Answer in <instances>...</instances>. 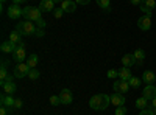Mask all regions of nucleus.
Instances as JSON below:
<instances>
[{
    "label": "nucleus",
    "mask_w": 156,
    "mask_h": 115,
    "mask_svg": "<svg viewBox=\"0 0 156 115\" xmlns=\"http://www.w3.org/2000/svg\"><path fill=\"white\" fill-rule=\"evenodd\" d=\"M142 81L145 84H156V75L151 70H145L144 75H142Z\"/></svg>",
    "instance_id": "dca6fc26"
},
{
    "label": "nucleus",
    "mask_w": 156,
    "mask_h": 115,
    "mask_svg": "<svg viewBox=\"0 0 156 115\" xmlns=\"http://www.w3.org/2000/svg\"><path fill=\"white\" fill-rule=\"evenodd\" d=\"M59 100H61V104H70L73 101V95L69 89H62L59 92Z\"/></svg>",
    "instance_id": "1a4fd4ad"
},
{
    "label": "nucleus",
    "mask_w": 156,
    "mask_h": 115,
    "mask_svg": "<svg viewBox=\"0 0 156 115\" xmlns=\"http://www.w3.org/2000/svg\"><path fill=\"white\" fill-rule=\"evenodd\" d=\"M115 115H126V107H123V106L115 107Z\"/></svg>",
    "instance_id": "2f4dec72"
},
{
    "label": "nucleus",
    "mask_w": 156,
    "mask_h": 115,
    "mask_svg": "<svg viewBox=\"0 0 156 115\" xmlns=\"http://www.w3.org/2000/svg\"><path fill=\"white\" fill-rule=\"evenodd\" d=\"M37 55H30L28 58H27V64H28V66H30V69H36V66H37Z\"/></svg>",
    "instance_id": "b1692460"
},
{
    "label": "nucleus",
    "mask_w": 156,
    "mask_h": 115,
    "mask_svg": "<svg viewBox=\"0 0 156 115\" xmlns=\"http://www.w3.org/2000/svg\"><path fill=\"white\" fill-rule=\"evenodd\" d=\"M23 2H27V0H12V3H16V5H20Z\"/></svg>",
    "instance_id": "ea45409f"
},
{
    "label": "nucleus",
    "mask_w": 156,
    "mask_h": 115,
    "mask_svg": "<svg viewBox=\"0 0 156 115\" xmlns=\"http://www.w3.org/2000/svg\"><path fill=\"white\" fill-rule=\"evenodd\" d=\"M0 115H8V107H5V106L0 107Z\"/></svg>",
    "instance_id": "c9c22d12"
},
{
    "label": "nucleus",
    "mask_w": 156,
    "mask_h": 115,
    "mask_svg": "<svg viewBox=\"0 0 156 115\" xmlns=\"http://www.w3.org/2000/svg\"><path fill=\"white\" fill-rule=\"evenodd\" d=\"M53 2H55V3H59V2L62 3V2H64V0H53Z\"/></svg>",
    "instance_id": "79ce46f5"
},
{
    "label": "nucleus",
    "mask_w": 156,
    "mask_h": 115,
    "mask_svg": "<svg viewBox=\"0 0 156 115\" xmlns=\"http://www.w3.org/2000/svg\"><path fill=\"white\" fill-rule=\"evenodd\" d=\"M151 107H156V96L151 100Z\"/></svg>",
    "instance_id": "a19ab883"
},
{
    "label": "nucleus",
    "mask_w": 156,
    "mask_h": 115,
    "mask_svg": "<svg viewBox=\"0 0 156 115\" xmlns=\"http://www.w3.org/2000/svg\"><path fill=\"white\" fill-rule=\"evenodd\" d=\"M128 84H129V87L137 89V87L140 86V79H139V78H136V76H131V78H129V81H128Z\"/></svg>",
    "instance_id": "bb28decb"
},
{
    "label": "nucleus",
    "mask_w": 156,
    "mask_h": 115,
    "mask_svg": "<svg viewBox=\"0 0 156 115\" xmlns=\"http://www.w3.org/2000/svg\"><path fill=\"white\" fill-rule=\"evenodd\" d=\"M139 115H153V110H151V107H147V109H144V110H140Z\"/></svg>",
    "instance_id": "473e14b6"
},
{
    "label": "nucleus",
    "mask_w": 156,
    "mask_h": 115,
    "mask_svg": "<svg viewBox=\"0 0 156 115\" xmlns=\"http://www.w3.org/2000/svg\"><path fill=\"white\" fill-rule=\"evenodd\" d=\"M131 70H129V67H122L119 70V79L122 81H129V78H131Z\"/></svg>",
    "instance_id": "6ab92c4d"
},
{
    "label": "nucleus",
    "mask_w": 156,
    "mask_h": 115,
    "mask_svg": "<svg viewBox=\"0 0 156 115\" xmlns=\"http://www.w3.org/2000/svg\"><path fill=\"white\" fill-rule=\"evenodd\" d=\"M8 78V69L5 64H2V67H0V81H5Z\"/></svg>",
    "instance_id": "a878e982"
},
{
    "label": "nucleus",
    "mask_w": 156,
    "mask_h": 115,
    "mask_svg": "<svg viewBox=\"0 0 156 115\" xmlns=\"http://www.w3.org/2000/svg\"><path fill=\"white\" fill-rule=\"evenodd\" d=\"M30 66L27 62H20V64H17V66L14 67V75L16 78H19V79H22V78H25V76H28V73H30Z\"/></svg>",
    "instance_id": "20e7f679"
},
{
    "label": "nucleus",
    "mask_w": 156,
    "mask_h": 115,
    "mask_svg": "<svg viewBox=\"0 0 156 115\" xmlns=\"http://www.w3.org/2000/svg\"><path fill=\"white\" fill-rule=\"evenodd\" d=\"M111 104H114L115 107H119V106H123L125 104V96L122 93H112L111 95Z\"/></svg>",
    "instance_id": "2eb2a0df"
},
{
    "label": "nucleus",
    "mask_w": 156,
    "mask_h": 115,
    "mask_svg": "<svg viewBox=\"0 0 156 115\" xmlns=\"http://www.w3.org/2000/svg\"><path fill=\"white\" fill-rule=\"evenodd\" d=\"M2 87H3V92L8 93V95H12V93L16 92V89H17L14 83H6V84H3Z\"/></svg>",
    "instance_id": "4be33fe9"
},
{
    "label": "nucleus",
    "mask_w": 156,
    "mask_h": 115,
    "mask_svg": "<svg viewBox=\"0 0 156 115\" xmlns=\"http://www.w3.org/2000/svg\"><path fill=\"white\" fill-rule=\"evenodd\" d=\"M137 27L142 31H148L151 28V17L150 16H142L137 19Z\"/></svg>",
    "instance_id": "6e6552de"
},
{
    "label": "nucleus",
    "mask_w": 156,
    "mask_h": 115,
    "mask_svg": "<svg viewBox=\"0 0 156 115\" xmlns=\"http://www.w3.org/2000/svg\"><path fill=\"white\" fill-rule=\"evenodd\" d=\"M151 110H153V115H156V107H151Z\"/></svg>",
    "instance_id": "37998d69"
},
{
    "label": "nucleus",
    "mask_w": 156,
    "mask_h": 115,
    "mask_svg": "<svg viewBox=\"0 0 156 115\" xmlns=\"http://www.w3.org/2000/svg\"><path fill=\"white\" fill-rule=\"evenodd\" d=\"M134 62H136V58L133 53H128V55L122 56V66L123 67H131V66H134Z\"/></svg>",
    "instance_id": "a211bd4d"
},
{
    "label": "nucleus",
    "mask_w": 156,
    "mask_h": 115,
    "mask_svg": "<svg viewBox=\"0 0 156 115\" xmlns=\"http://www.w3.org/2000/svg\"><path fill=\"white\" fill-rule=\"evenodd\" d=\"M154 87H156V84H154Z\"/></svg>",
    "instance_id": "a18cd8bd"
},
{
    "label": "nucleus",
    "mask_w": 156,
    "mask_h": 115,
    "mask_svg": "<svg viewBox=\"0 0 156 115\" xmlns=\"http://www.w3.org/2000/svg\"><path fill=\"white\" fill-rule=\"evenodd\" d=\"M28 78H30L31 81L37 79V78H39V70H36V69H31V70H30V73H28Z\"/></svg>",
    "instance_id": "c756f323"
},
{
    "label": "nucleus",
    "mask_w": 156,
    "mask_h": 115,
    "mask_svg": "<svg viewBox=\"0 0 156 115\" xmlns=\"http://www.w3.org/2000/svg\"><path fill=\"white\" fill-rule=\"evenodd\" d=\"M22 104H23L22 100H20V98H16V101H14V109H20Z\"/></svg>",
    "instance_id": "f704fd0d"
},
{
    "label": "nucleus",
    "mask_w": 156,
    "mask_h": 115,
    "mask_svg": "<svg viewBox=\"0 0 156 115\" xmlns=\"http://www.w3.org/2000/svg\"><path fill=\"white\" fill-rule=\"evenodd\" d=\"M133 55H134V58H136V61H137L139 64H140L142 61L145 59V52H144L142 48H137V50H136V52H134Z\"/></svg>",
    "instance_id": "393cba45"
},
{
    "label": "nucleus",
    "mask_w": 156,
    "mask_h": 115,
    "mask_svg": "<svg viewBox=\"0 0 156 115\" xmlns=\"http://www.w3.org/2000/svg\"><path fill=\"white\" fill-rule=\"evenodd\" d=\"M129 3H131V5H140L142 0H129Z\"/></svg>",
    "instance_id": "58836bf2"
},
{
    "label": "nucleus",
    "mask_w": 156,
    "mask_h": 115,
    "mask_svg": "<svg viewBox=\"0 0 156 115\" xmlns=\"http://www.w3.org/2000/svg\"><path fill=\"white\" fill-rule=\"evenodd\" d=\"M142 96L147 98L148 101H151L156 96V87H154V84H147L145 89H144V92H142Z\"/></svg>",
    "instance_id": "f8f14e48"
},
{
    "label": "nucleus",
    "mask_w": 156,
    "mask_h": 115,
    "mask_svg": "<svg viewBox=\"0 0 156 115\" xmlns=\"http://www.w3.org/2000/svg\"><path fill=\"white\" fill-rule=\"evenodd\" d=\"M11 55H12V59H14L17 64H20V62H23L25 59H27V53H25V48H22V47H17Z\"/></svg>",
    "instance_id": "9d476101"
},
{
    "label": "nucleus",
    "mask_w": 156,
    "mask_h": 115,
    "mask_svg": "<svg viewBox=\"0 0 156 115\" xmlns=\"http://www.w3.org/2000/svg\"><path fill=\"white\" fill-rule=\"evenodd\" d=\"M95 2L103 11H111V2L109 0H95Z\"/></svg>",
    "instance_id": "5701e85b"
},
{
    "label": "nucleus",
    "mask_w": 156,
    "mask_h": 115,
    "mask_svg": "<svg viewBox=\"0 0 156 115\" xmlns=\"http://www.w3.org/2000/svg\"><path fill=\"white\" fill-rule=\"evenodd\" d=\"M50 104H51V106H59V104H61L59 95H51V96H50Z\"/></svg>",
    "instance_id": "cd10ccee"
},
{
    "label": "nucleus",
    "mask_w": 156,
    "mask_h": 115,
    "mask_svg": "<svg viewBox=\"0 0 156 115\" xmlns=\"http://www.w3.org/2000/svg\"><path fill=\"white\" fill-rule=\"evenodd\" d=\"M136 107H137V109H140V110L147 109V107H148V100H147V98H144V96L137 98V100H136Z\"/></svg>",
    "instance_id": "412c9836"
},
{
    "label": "nucleus",
    "mask_w": 156,
    "mask_h": 115,
    "mask_svg": "<svg viewBox=\"0 0 156 115\" xmlns=\"http://www.w3.org/2000/svg\"><path fill=\"white\" fill-rule=\"evenodd\" d=\"M111 103V96L109 95H105V93H98V95H94L92 98L89 100V106L90 109L94 110H105Z\"/></svg>",
    "instance_id": "f257e3e1"
},
{
    "label": "nucleus",
    "mask_w": 156,
    "mask_h": 115,
    "mask_svg": "<svg viewBox=\"0 0 156 115\" xmlns=\"http://www.w3.org/2000/svg\"><path fill=\"white\" fill-rule=\"evenodd\" d=\"M112 89H114V92L115 93H126L128 92V89H129V84L128 81H122V79H117L114 84H112Z\"/></svg>",
    "instance_id": "0eeeda50"
},
{
    "label": "nucleus",
    "mask_w": 156,
    "mask_h": 115,
    "mask_svg": "<svg viewBox=\"0 0 156 115\" xmlns=\"http://www.w3.org/2000/svg\"><path fill=\"white\" fill-rule=\"evenodd\" d=\"M37 8L42 12H51V11H55V2L53 0H41Z\"/></svg>",
    "instance_id": "9b49d317"
},
{
    "label": "nucleus",
    "mask_w": 156,
    "mask_h": 115,
    "mask_svg": "<svg viewBox=\"0 0 156 115\" xmlns=\"http://www.w3.org/2000/svg\"><path fill=\"white\" fill-rule=\"evenodd\" d=\"M106 76H108L109 79H115V78H119V70H114V69H111V70H108Z\"/></svg>",
    "instance_id": "c85d7f7f"
},
{
    "label": "nucleus",
    "mask_w": 156,
    "mask_h": 115,
    "mask_svg": "<svg viewBox=\"0 0 156 115\" xmlns=\"http://www.w3.org/2000/svg\"><path fill=\"white\" fill-rule=\"evenodd\" d=\"M34 23H36L37 28H44V27H45V20H44V19H39V20L34 22Z\"/></svg>",
    "instance_id": "72a5a7b5"
},
{
    "label": "nucleus",
    "mask_w": 156,
    "mask_h": 115,
    "mask_svg": "<svg viewBox=\"0 0 156 115\" xmlns=\"http://www.w3.org/2000/svg\"><path fill=\"white\" fill-rule=\"evenodd\" d=\"M36 34H37L39 37H41V36H44V30H42V28H37V30H36Z\"/></svg>",
    "instance_id": "4c0bfd02"
},
{
    "label": "nucleus",
    "mask_w": 156,
    "mask_h": 115,
    "mask_svg": "<svg viewBox=\"0 0 156 115\" xmlns=\"http://www.w3.org/2000/svg\"><path fill=\"white\" fill-rule=\"evenodd\" d=\"M14 98H12V95H8V93H5V95H2V106H5V107H14Z\"/></svg>",
    "instance_id": "aec40b11"
},
{
    "label": "nucleus",
    "mask_w": 156,
    "mask_h": 115,
    "mask_svg": "<svg viewBox=\"0 0 156 115\" xmlns=\"http://www.w3.org/2000/svg\"><path fill=\"white\" fill-rule=\"evenodd\" d=\"M22 12H23V9H22L19 5H16V3H11V5L8 6V9H6L8 17H9V19H12V20L20 19V17H22Z\"/></svg>",
    "instance_id": "39448f33"
},
{
    "label": "nucleus",
    "mask_w": 156,
    "mask_h": 115,
    "mask_svg": "<svg viewBox=\"0 0 156 115\" xmlns=\"http://www.w3.org/2000/svg\"><path fill=\"white\" fill-rule=\"evenodd\" d=\"M22 34L17 31V30H14L12 33H9V41L11 42H14L17 47H22V48H25V44L22 42V37H20Z\"/></svg>",
    "instance_id": "ddd939ff"
},
{
    "label": "nucleus",
    "mask_w": 156,
    "mask_h": 115,
    "mask_svg": "<svg viewBox=\"0 0 156 115\" xmlns=\"http://www.w3.org/2000/svg\"><path fill=\"white\" fill-rule=\"evenodd\" d=\"M42 11L39 9V8H34V6H27V8H23V12H22V17L25 20H34L37 22L39 19H42Z\"/></svg>",
    "instance_id": "7ed1b4c3"
},
{
    "label": "nucleus",
    "mask_w": 156,
    "mask_h": 115,
    "mask_svg": "<svg viewBox=\"0 0 156 115\" xmlns=\"http://www.w3.org/2000/svg\"><path fill=\"white\" fill-rule=\"evenodd\" d=\"M5 2H6V0H2V5H3V3H5Z\"/></svg>",
    "instance_id": "c03bdc74"
},
{
    "label": "nucleus",
    "mask_w": 156,
    "mask_h": 115,
    "mask_svg": "<svg viewBox=\"0 0 156 115\" xmlns=\"http://www.w3.org/2000/svg\"><path fill=\"white\" fill-rule=\"evenodd\" d=\"M16 30H17L20 34H23V36H30V34L36 33L37 28H36V23H34V22H31V20H22V22L17 23Z\"/></svg>",
    "instance_id": "f03ea898"
},
{
    "label": "nucleus",
    "mask_w": 156,
    "mask_h": 115,
    "mask_svg": "<svg viewBox=\"0 0 156 115\" xmlns=\"http://www.w3.org/2000/svg\"><path fill=\"white\" fill-rule=\"evenodd\" d=\"M76 2L75 0H64V2L61 3V8H62V11L64 12H73L75 9H76Z\"/></svg>",
    "instance_id": "4468645a"
},
{
    "label": "nucleus",
    "mask_w": 156,
    "mask_h": 115,
    "mask_svg": "<svg viewBox=\"0 0 156 115\" xmlns=\"http://www.w3.org/2000/svg\"><path fill=\"white\" fill-rule=\"evenodd\" d=\"M139 6H140V11L144 12L145 16H150L151 17L153 9L156 8V0H142V3Z\"/></svg>",
    "instance_id": "423d86ee"
},
{
    "label": "nucleus",
    "mask_w": 156,
    "mask_h": 115,
    "mask_svg": "<svg viewBox=\"0 0 156 115\" xmlns=\"http://www.w3.org/2000/svg\"><path fill=\"white\" fill-rule=\"evenodd\" d=\"M16 48H17V45L14 42H11V41H5L2 45H0V50H2L3 53H12Z\"/></svg>",
    "instance_id": "f3484780"
},
{
    "label": "nucleus",
    "mask_w": 156,
    "mask_h": 115,
    "mask_svg": "<svg viewBox=\"0 0 156 115\" xmlns=\"http://www.w3.org/2000/svg\"><path fill=\"white\" fill-rule=\"evenodd\" d=\"M75 2H76L78 5H87V3L90 2V0H75Z\"/></svg>",
    "instance_id": "e433bc0d"
},
{
    "label": "nucleus",
    "mask_w": 156,
    "mask_h": 115,
    "mask_svg": "<svg viewBox=\"0 0 156 115\" xmlns=\"http://www.w3.org/2000/svg\"><path fill=\"white\" fill-rule=\"evenodd\" d=\"M62 14H64L62 8H55V11H53V16H55L56 19H61V17H62Z\"/></svg>",
    "instance_id": "7c9ffc66"
}]
</instances>
